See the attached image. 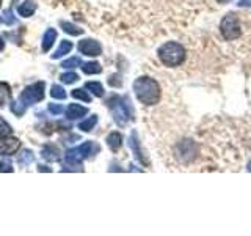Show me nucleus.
<instances>
[{
    "label": "nucleus",
    "instance_id": "nucleus-4",
    "mask_svg": "<svg viewBox=\"0 0 251 236\" xmlns=\"http://www.w3.org/2000/svg\"><path fill=\"white\" fill-rule=\"evenodd\" d=\"M157 55H159L160 61L165 66L175 68V66H179L180 63L185 60V49L182 44L175 43V41H168L159 47Z\"/></svg>",
    "mask_w": 251,
    "mask_h": 236
},
{
    "label": "nucleus",
    "instance_id": "nucleus-36",
    "mask_svg": "<svg viewBox=\"0 0 251 236\" xmlns=\"http://www.w3.org/2000/svg\"><path fill=\"white\" fill-rule=\"evenodd\" d=\"M0 3H2V0H0Z\"/></svg>",
    "mask_w": 251,
    "mask_h": 236
},
{
    "label": "nucleus",
    "instance_id": "nucleus-31",
    "mask_svg": "<svg viewBox=\"0 0 251 236\" xmlns=\"http://www.w3.org/2000/svg\"><path fill=\"white\" fill-rule=\"evenodd\" d=\"M239 6H251V0H240Z\"/></svg>",
    "mask_w": 251,
    "mask_h": 236
},
{
    "label": "nucleus",
    "instance_id": "nucleus-11",
    "mask_svg": "<svg viewBox=\"0 0 251 236\" xmlns=\"http://www.w3.org/2000/svg\"><path fill=\"white\" fill-rule=\"evenodd\" d=\"M130 148L133 149V154L137 156V159L141 162V164H145V165H148L149 162H148V159L145 157V154L141 153V149H140V145H138V139H137V132L133 131L132 134H130Z\"/></svg>",
    "mask_w": 251,
    "mask_h": 236
},
{
    "label": "nucleus",
    "instance_id": "nucleus-35",
    "mask_svg": "<svg viewBox=\"0 0 251 236\" xmlns=\"http://www.w3.org/2000/svg\"><path fill=\"white\" fill-rule=\"evenodd\" d=\"M248 170H251V162H250V165H248Z\"/></svg>",
    "mask_w": 251,
    "mask_h": 236
},
{
    "label": "nucleus",
    "instance_id": "nucleus-24",
    "mask_svg": "<svg viewBox=\"0 0 251 236\" xmlns=\"http://www.w3.org/2000/svg\"><path fill=\"white\" fill-rule=\"evenodd\" d=\"M80 65H82V60L78 57H71V59H68V60H65L61 63V66L65 69H73V68H77Z\"/></svg>",
    "mask_w": 251,
    "mask_h": 236
},
{
    "label": "nucleus",
    "instance_id": "nucleus-26",
    "mask_svg": "<svg viewBox=\"0 0 251 236\" xmlns=\"http://www.w3.org/2000/svg\"><path fill=\"white\" fill-rule=\"evenodd\" d=\"M11 112L13 114H16V117H21V115H24V112H25V107H24L21 102L18 101V102H11Z\"/></svg>",
    "mask_w": 251,
    "mask_h": 236
},
{
    "label": "nucleus",
    "instance_id": "nucleus-6",
    "mask_svg": "<svg viewBox=\"0 0 251 236\" xmlns=\"http://www.w3.org/2000/svg\"><path fill=\"white\" fill-rule=\"evenodd\" d=\"M220 31H222L223 38L226 41H232V39H237L242 33L240 30V22L239 18L234 13L226 14L222 19V24H220Z\"/></svg>",
    "mask_w": 251,
    "mask_h": 236
},
{
    "label": "nucleus",
    "instance_id": "nucleus-13",
    "mask_svg": "<svg viewBox=\"0 0 251 236\" xmlns=\"http://www.w3.org/2000/svg\"><path fill=\"white\" fill-rule=\"evenodd\" d=\"M107 145L108 148L112 149V151H118V149L121 148L123 145V136L120 132H112V134H108V137H107Z\"/></svg>",
    "mask_w": 251,
    "mask_h": 236
},
{
    "label": "nucleus",
    "instance_id": "nucleus-7",
    "mask_svg": "<svg viewBox=\"0 0 251 236\" xmlns=\"http://www.w3.org/2000/svg\"><path fill=\"white\" fill-rule=\"evenodd\" d=\"M77 49L80 54L83 55H88V57H98V55L102 54V46L99 44V41H96V39H82L80 43H78Z\"/></svg>",
    "mask_w": 251,
    "mask_h": 236
},
{
    "label": "nucleus",
    "instance_id": "nucleus-8",
    "mask_svg": "<svg viewBox=\"0 0 251 236\" xmlns=\"http://www.w3.org/2000/svg\"><path fill=\"white\" fill-rule=\"evenodd\" d=\"M19 147H21L19 139H16L13 136H3V137H0V154L13 156L19 149Z\"/></svg>",
    "mask_w": 251,
    "mask_h": 236
},
{
    "label": "nucleus",
    "instance_id": "nucleus-27",
    "mask_svg": "<svg viewBox=\"0 0 251 236\" xmlns=\"http://www.w3.org/2000/svg\"><path fill=\"white\" fill-rule=\"evenodd\" d=\"M3 22L6 24V26H13V24L16 22V18L13 16V10H11V8H8V10L3 11Z\"/></svg>",
    "mask_w": 251,
    "mask_h": 236
},
{
    "label": "nucleus",
    "instance_id": "nucleus-17",
    "mask_svg": "<svg viewBox=\"0 0 251 236\" xmlns=\"http://www.w3.org/2000/svg\"><path fill=\"white\" fill-rule=\"evenodd\" d=\"M71 49H73V43H71V41H66V39H65V41H61V44H60L58 49L52 54V59H61V57H65L66 54L71 52Z\"/></svg>",
    "mask_w": 251,
    "mask_h": 236
},
{
    "label": "nucleus",
    "instance_id": "nucleus-3",
    "mask_svg": "<svg viewBox=\"0 0 251 236\" xmlns=\"http://www.w3.org/2000/svg\"><path fill=\"white\" fill-rule=\"evenodd\" d=\"M108 109L112 110L113 120L118 126L124 128L129 121L133 120V110L127 96H112L108 99Z\"/></svg>",
    "mask_w": 251,
    "mask_h": 236
},
{
    "label": "nucleus",
    "instance_id": "nucleus-32",
    "mask_svg": "<svg viewBox=\"0 0 251 236\" xmlns=\"http://www.w3.org/2000/svg\"><path fill=\"white\" fill-rule=\"evenodd\" d=\"M3 49H5V41L0 38V51H3Z\"/></svg>",
    "mask_w": 251,
    "mask_h": 236
},
{
    "label": "nucleus",
    "instance_id": "nucleus-30",
    "mask_svg": "<svg viewBox=\"0 0 251 236\" xmlns=\"http://www.w3.org/2000/svg\"><path fill=\"white\" fill-rule=\"evenodd\" d=\"M0 172H13V169L10 167V165H6L3 162H0Z\"/></svg>",
    "mask_w": 251,
    "mask_h": 236
},
{
    "label": "nucleus",
    "instance_id": "nucleus-33",
    "mask_svg": "<svg viewBox=\"0 0 251 236\" xmlns=\"http://www.w3.org/2000/svg\"><path fill=\"white\" fill-rule=\"evenodd\" d=\"M38 170H39V172H50L49 169H46L44 165H43V167H41V165H39V167H38Z\"/></svg>",
    "mask_w": 251,
    "mask_h": 236
},
{
    "label": "nucleus",
    "instance_id": "nucleus-12",
    "mask_svg": "<svg viewBox=\"0 0 251 236\" xmlns=\"http://www.w3.org/2000/svg\"><path fill=\"white\" fill-rule=\"evenodd\" d=\"M35 11H36V3L33 0H25V2L21 3L18 8V13H19V16H22V18H30Z\"/></svg>",
    "mask_w": 251,
    "mask_h": 236
},
{
    "label": "nucleus",
    "instance_id": "nucleus-19",
    "mask_svg": "<svg viewBox=\"0 0 251 236\" xmlns=\"http://www.w3.org/2000/svg\"><path fill=\"white\" fill-rule=\"evenodd\" d=\"M85 88L90 90L94 94V96H98V98L104 96V87H102L100 82H86L85 84Z\"/></svg>",
    "mask_w": 251,
    "mask_h": 236
},
{
    "label": "nucleus",
    "instance_id": "nucleus-10",
    "mask_svg": "<svg viewBox=\"0 0 251 236\" xmlns=\"http://www.w3.org/2000/svg\"><path fill=\"white\" fill-rule=\"evenodd\" d=\"M55 39H57V30H55V29H47L44 36H43V41H41V46H43L44 52L50 51V47L53 46Z\"/></svg>",
    "mask_w": 251,
    "mask_h": 236
},
{
    "label": "nucleus",
    "instance_id": "nucleus-20",
    "mask_svg": "<svg viewBox=\"0 0 251 236\" xmlns=\"http://www.w3.org/2000/svg\"><path fill=\"white\" fill-rule=\"evenodd\" d=\"M82 71L85 74H99L102 71V66L98 61H88V63H83L82 65Z\"/></svg>",
    "mask_w": 251,
    "mask_h": 236
},
{
    "label": "nucleus",
    "instance_id": "nucleus-22",
    "mask_svg": "<svg viewBox=\"0 0 251 236\" xmlns=\"http://www.w3.org/2000/svg\"><path fill=\"white\" fill-rule=\"evenodd\" d=\"M73 98L78 99V101H83V102H90L91 101V96L88 94V91H86V88H75L73 90Z\"/></svg>",
    "mask_w": 251,
    "mask_h": 236
},
{
    "label": "nucleus",
    "instance_id": "nucleus-28",
    "mask_svg": "<svg viewBox=\"0 0 251 236\" xmlns=\"http://www.w3.org/2000/svg\"><path fill=\"white\" fill-rule=\"evenodd\" d=\"M13 134V129L10 128V124H6L5 121L0 120V137L3 136H11Z\"/></svg>",
    "mask_w": 251,
    "mask_h": 236
},
{
    "label": "nucleus",
    "instance_id": "nucleus-9",
    "mask_svg": "<svg viewBox=\"0 0 251 236\" xmlns=\"http://www.w3.org/2000/svg\"><path fill=\"white\" fill-rule=\"evenodd\" d=\"M88 114V109L80 104H69L66 107V118L68 120H78Z\"/></svg>",
    "mask_w": 251,
    "mask_h": 236
},
{
    "label": "nucleus",
    "instance_id": "nucleus-16",
    "mask_svg": "<svg viewBox=\"0 0 251 236\" xmlns=\"http://www.w3.org/2000/svg\"><path fill=\"white\" fill-rule=\"evenodd\" d=\"M60 27L65 30L68 35H73V36H78V35L83 33V29L77 27V26H74V24H71V22H66V21H61Z\"/></svg>",
    "mask_w": 251,
    "mask_h": 236
},
{
    "label": "nucleus",
    "instance_id": "nucleus-1",
    "mask_svg": "<svg viewBox=\"0 0 251 236\" xmlns=\"http://www.w3.org/2000/svg\"><path fill=\"white\" fill-rule=\"evenodd\" d=\"M133 91L137 99L145 106H154L160 99V87L152 77L141 76L133 82Z\"/></svg>",
    "mask_w": 251,
    "mask_h": 236
},
{
    "label": "nucleus",
    "instance_id": "nucleus-21",
    "mask_svg": "<svg viewBox=\"0 0 251 236\" xmlns=\"http://www.w3.org/2000/svg\"><path fill=\"white\" fill-rule=\"evenodd\" d=\"M98 124V115H91L90 118H86L85 121H82L78 124V129L83 132H90L91 129H94V126Z\"/></svg>",
    "mask_w": 251,
    "mask_h": 236
},
{
    "label": "nucleus",
    "instance_id": "nucleus-23",
    "mask_svg": "<svg viewBox=\"0 0 251 236\" xmlns=\"http://www.w3.org/2000/svg\"><path fill=\"white\" fill-rule=\"evenodd\" d=\"M50 96L53 99H66V90L61 85H52L50 88Z\"/></svg>",
    "mask_w": 251,
    "mask_h": 236
},
{
    "label": "nucleus",
    "instance_id": "nucleus-2",
    "mask_svg": "<svg viewBox=\"0 0 251 236\" xmlns=\"http://www.w3.org/2000/svg\"><path fill=\"white\" fill-rule=\"evenodd\" d=\"M99 151V145L94 144V142H85L80 147L69 149V151L65 154V164H66V169L65 170H83L82 167V161L83 159H88V157L94 156Z\"/></svg>",
    "mask_w": 251,
    "mask_h": 236
},
{
    "label": "nucleus",
    "instance_id": "nucleus-25",
    "mask_svg": "<svg viewBox=\"0 0 251 236\" xmlns=\"http://www.w3.org/2000/svg\"><path fill=\"white\" fill-rule=\"evenodd\" d=\"M60 79H61V82L63 84H66V85H69V84H74L77 79H78V76L75 74V73H65V74H61L60 76Z\"/></svg>",
    "mask_w": 251,
    "mask_h": 236
},
{
    "label": "nucleus",
    "instance_id": "nucleus-14",
    "mask_svg": "<svg viewBox=\"0 0 251 236\" xmlns=\"http://www.w3.org/2000/svg\"><path fill=\"white\" fill-rule=\"evenodd\" d=\"M41 154H43L44 159L49 161V162H57L60 159V151L55 147H52V145H46L43 148Z\"/></svg>",
    "mask_w": 251,
    "mask_h": 236
},
{
    "label": "nucleus",
    "instance_id": "nucleus-34",
    "mask_svg": "<svg viewBox=\"0 0 251 236\" xmlns=\"http://www.w3.org/2000/svg\"><path fill=\"white\" fill-rule=\"evenodd\" d=\"M218 3H227V2H231V0H217Z\"/></svg>",
    "mask_w": 251,
    "mask_h": 236
},
{
    "label": "nucleus",
    "instance_id": "nucleus-18",
    "mask_svg": "<svg viewBox=\"0 0 251 236\" xmlns=\"http://www.w3.org/2000/svg\"><path fill=\"white\" fill-rule=\"evenodd\" d=\"M11 98V88L5 82H0V107L5 106Z\"/></svg>",
    "mask_w": 251,
    "mask_h": 236
},
{
    "label": "nucleus",
    "instance_id": "nucleus-5",
    "mask_svg": "<svg viewBox=\"0 0 251 236\" xmlns=\"http://www.w3.org/2000/svg\"><path fill=\"white\" fill-rule=\"evenodd\" d=\"M44 87H46L44 82H35V84L25 87L19 96V102L24 107H28V106L36 104L39 101H43L44 99Z\"/></svg>",
    "mask_w": 251,
    "mask_h": 236
},
{
    "label": "nucleus",
    "instance_id": "nucleus-29",
    "mask_svg": "<svg viewBox=\"0 0 251 236\" xmlns=\"http://www.w3.org/2000/svg\"><path fill=\"white\" fill-rule=\"evenodd\" d=\"M49 112L53 114V115H60L61 112H65V109H63V106H60V104H50L49 106Z\"/></svg>",
    "mask_w": 251,
    "mask_h": 236
},
{
    "label": "nucleus",
    "instance_id": "nucleus-15",
    "mask_svg": "<svg viewBox=\"0 0 251 236\" xmlns=\"http://www.w3.org/2000/svg\"><path fill=\"white\" fill-rule=\"evenodd\" d=\"M33 161H35V154L31 149H22L18 156V162L21 167H27V165H30Z\"/></svg>",
    "mask_w": 251,
    "mask_h": 236
}]
</instances>
